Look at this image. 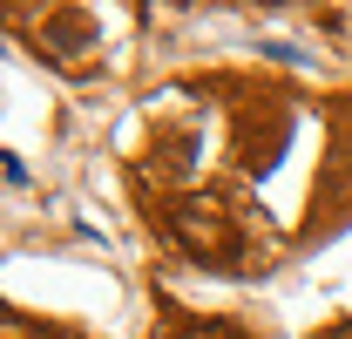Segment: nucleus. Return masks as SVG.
<instances>
[{"label":"nucleus","mask_w":352,"mask_h":339,"mask_svg":"<svg viewBox=\"0 0 352 339\" xmlns=\"http://www.w3.org/2000/svg\"><path fill=\"white\" fill-rule=\"evenodd\" d=\"M170 238L190 258H204V265H223L237 251V224H230V211L217 197H176L170 204Z\"/></svg>","instance_id":"f257e3e1"},{"label":"nucleus","mask_w":352,"mask_h":339,"mask_svg":"<svg viewBox=\"0 0 352 339\" xmlns=\"http://www.w3.org/2000/svg\"><path fill=\"white\" fill-rule=\"evenodd\" d=\"M41 41H61V48H88V41H95V28H88V14H47Z\"/></svg>","instance_id":"f03ea898"},{"label":"nucleus","mask_w":352,"mask_h":339,"mask_svg":"<svg viewBox=\"0 0 352 339\" xmlns=\"http://www.w3.org/2000/svg\"><path fill=\"white\" fill-rule=\"evenodd\" d=\"M325 339H352V319H346V326H332V333H325Z\"/></svg>","instance_id":"7ed1b4c3"}]
</instances>
